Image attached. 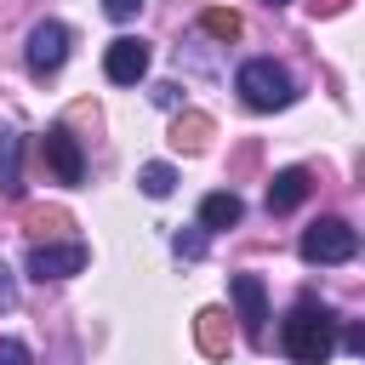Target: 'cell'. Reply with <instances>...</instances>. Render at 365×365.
<instances>
[{
  "instance_id": "6da1fadb",
  "label": "cell",
  "mask_w": 365,
  "mask_h": 365,
  "mask_svg": "<svg viewBox=\"0 0 365 365\" xmlns=\"http://www.w3.org/2000/svg\"><path fill=\"white\" fill-rule=\"evenodd\" d=\"M279 342H285V354H291L297 365H325V359L336 354V319H331V308H319L314 297H302V302L285 314Z\"/></svg>"
},
{
  "instance_id": "7a4b0ae2",
  "label": "cell",
  "mask_w": 365,
  "mask_h": 365,
  "mask_svg": "<svg viewBox=\"0 0 365 365\" xmlns=\"http://www.w3.org/2000/svg\"><path fill=\"white\" fill-rule=\"evenodd\" d=\"M234 91H240V103L257 108V114H274V108H291V103H297V86H291V74H285L274 57H251V63H240Z\"/></svg>"
},
{
  "instance_id": "3957f363",
  "label": "cell",
  "mask_w": 365,
  "mask_h": 365,
  "mask_svg": "<svg viewBox=\"0 0 365 365\" xmlns=\"http://www.w3.org/2000/svg\"><path fill=\"white\" fill-rule=\"evenodd\" d=\"M354 251H359V234H354V222H348V217H319V222H308V228H302V240H297V257H302L308 268L354 262Z\"/></svg>"
},
{
  "instance_id": "277c9868",
  "label": "cell",
  "mask_w": 365,
  "mask_h": 365,
  "mask_svg": "<svg viewBox=\"0 0 365 365\" xmlns=\"http://www.w3.org/2000/svg\"><path fill=\"white\" fill-rule=\"evenodd\" d=\"M228 297H234V319H240L245 342L262 348L268 342V291H262V279L257 274H234L228 279Z\"/></svg>"
},
{
  "instance_id": "5b68a950",
  "label": "cell",
  "mask_w": 365,
  "mask_h": 365,
  "mask_svg": "<svg viewBox=\"0 0 365 365\" xmlns=\"http://www.w3.org/2000/svg\"><path fill=\"white\" fill-rule=\"evenodd\" d=\"M23 63H29L34 80H51V74L68 63V29H63L57 17L34 23V29H29V46H23Z\"/></svg>"
},
{
  "instance_id": "8992f818",
  "label": "cell",
  "mask_w": 365,
  "mask_h": 365,
  "mask_svg": "<svg viewBox=\"0 0 365 365\" xmlns=\"http://www.w3.org/2000/svg\"><path fill=\"white\" fill-rule=\"evenodd\" d=\"M91 262V251L80 245V240H68V245H57V240H46V245H34L29 251V279H68V274H80Z\"/></svg>"
},
{
  "instance_id": "52a82bcc",
  "label": "cell",
  "mask_w": 365,
  "mask_h": 365,
  "mask_svg": "<svg viewBox=\"0 0 365 365\" xmlns=\"http://www.w3.org/2000/svg\"><path fill=\"white\" fill-rule=\"evenodd\" d=\"M103 74H108L114 86H137V80L148 74V40H137V34L108 40V51H103Z\"/></svg>"
},
{
  "instance_id": "ba28073f",
  "label": "cell",
  "mask_w": 365,
  "mask_h": 365,
  "mask_svg": "<svg viewBox=\"0 0 365 365\" xmlns=\"http://www.w3.org/2000/svg\"><path fill=\"white\" fill-rule=\"evenodd\" d=\"M40 160L51 165L57 182H80V177H86V154H80V143H74L68 125H51V131L40 137Z\"/></svg>"
},
{
  "instance_id": "9c48e42d",
  "label": "cell",
  "mask_w": 365,
  "mask_h": 365,
  "mask_svg": "<svg viewBox=\"0 0 365 365\" xmlns=\"http://www.w3.org/2000/svg\"><path fill=\"white\" fill-rule=\"evenodd\" d=\"M308 188H314V177L302 171V165H285V171H274L268 177V217H285V211H297L302 200H308Z\"/></svg>"
},
{
  "instance_id": "30bf717a",
  "label": "cell",
  "mask_w": 365,
  "mask_h": 365,
  "mask_svg": "<svg viewBox=\"0 0 365 365\" xmlns=\"http://www.w3.org/2000/svg\"><path fill=\"white\" fill-rule=\"evenodd\" d=\"M228 319H234L228 308H200V314H194V342H200L205 359H222V354H228V336H234Z\"/></svg>"
},
{
  "instance_id": "8fae6325",
  "label": "cell",
  "mask_w": 365,
  "mask_h": 365,
  "mask_svg": "<svg viewBox=\"0 0 365 365\" xmlns=\"http://www.w3.org/2000/svg\"><path fill=\"white\" fill-rule=\"evenodd\" d=\"M240 217H245V205H240L234 188H217V194L200 200V228H205V234H222V228H234Z\"/></svg>"
},
{
  "instance_id": "7c38bea8",
  "label": "cell",
  "mask_w": 365,
  "mask_h": 365,
  "mask_svg": "<svg viewBox=\"0 0 365 365\" xmlns=\"http://www.w3.org/2000/svg\"><path fill=\"white\" fill-rule=\"evenodd\" d=\"M0 194L6 200L23 194V137L11 125H0Z\"/></svg>"
},
{
  "instance_id": "4fadbf2b",
  "label": "cell",
  "mask_w": 365,
  "mask_h": 365,
  "mask_svg": "<svg viewBox=\"0 0 365 365\" xmlns=\"http://www.w3.org/2000/svg\"><path fill=\"white\" fill-rule=\"evenodd\" d=\"M211 131H217V125H211V114H200V108H188V114L171 120V143L188 148V154H200V148L211 143Z\"/></svg>"
},
{
  "instance_id": "5bb4252c",
  "label": "cell",
  "mask_w": 365,
  "mask_h": 365,
  "mask_svg": "<svg viewBox=\"0 0 365 365\" xmlns=\"http://www.w3.org/2000/svg\"><path fill=\"white\" fill-rule=\"evenodd\" d=\"M23 222H29L34 245H46L51 234H63V228H68V211H63V205H29V211H23Z\"/></svg>"
},
{
  "instance_id": "9a60e30c",
  "label": "cell",
  "mask_w": 365,
  "mask_h": 365,
  "mask_svg": "<svg viewBox=\"0 0 365 365\" xmlns=\"http://www.w3.org/2000/svg\"><path fill=\"white\" fill-rule=\"evenodd\" d=\"M137 188H143V194H148V200H165V194H171V188H177V171H171V165H165V160H148V165H143V171H137Z\"/></svg>"
},
{
  "instance_id": "2e32d148",
  "label": "cell",
  "mask_w": 365,
  "mask_h": 365,
  "mask_svg": "<svg viewBox=\"0 0 365 365\" xmlns=\"http://www.w3.org/2000/svg\"><path fill=\"white\" fill-rule=\"evenodd\" d=\"M200 29H205L211 40H240V29H245V23H240V11H222V6H205V11H200Z\"/></svg>"
},
{
  "instance_id": "e0dca14e",
  "label": "cell",
  "mask_w": 365,
  "mask_h": 365,
  "mask_svg": "<svg viewBox=\"0 0 365 365\" xmlns=\"http://www.w3.org/2000/svg\"><path fill=\"white\" fill-rule=\"evenodd\" d=\"M171 251H177L182 262H200V257H205V228H177V234H171Z\"/></svg>"
},
{
  "instance_id": "ac0fdd59",
  "label": "cell",
  "mask_w": 365,
  "mask_h": 365,
  "mask_svg": "<svg viewBox=\"0 0 365 365\" xmlns=\"http://www.w3.org/2000/svg\"><path fill=\"white\" fill-rule=\"evenodd\" d=\"M0 365H29V342H17V336H0Z\"/></svg>"
},
{
  "instance_id": "d6986e66",
  "label": "cell",
  "mask_w": 365,
  "mask_h": 365,
  "mask_svg": "<svg viewBox=\"0 0 365 365\" xmlns=\"http://www.w3.org/2000/svg\"><path fill=\"white\" fill-rule=\"evenodd\" d=\"M103 11H108L114 23H131V17L143 11V0H103Z\"/></svg>"
},
{
  "instance_id": "ffe728a7",
  "label": "cell",
  "mask_w": 365,
  "mask_h": 365,
  "mask_svg": "<svg viewBox=\"0 0 365 365\" xmlns=\"http://www.w3.org/2000/svg\"><path fill=\"white\" fill-rule=\"evenodd\" d=\"M17 308V279H11V268L0 262V314H11Z\"/></svg>"
},
{
  "instance_id": "44dd1931",
  "label": "cell",
  "mask_w": 365,
  "mask_h": 365,
  "mask_svg": "<svg viewBox=\"0 0 365 365\" xmlns=\"http://www.w3.org/2000/svg\"><path fill=\"white\" fill-rule=\"evenodd\" d=\"M177 97H182V91H177L171 80H165V86H154V103H160V108H177Z\"/></svg>"
},
{
  "instance_id": "7402d4cb",
  "label": "cell",
  "mask_w": 365,
  "mask_h": 365,
  "mask_svg": "<svg viewBox=\"0 0 365 365\" xmlns=\"http://www.w3.org/2000/svg\"><path fill=\"white\" fill-rule=\"evenodd\" d=\"M314 11H325V17H336V11H348V0H308Z\"/></svg>"
},
{
  "instance_id": "603a6c76",
  "label": "cell",
  "mask_w": 365,
  "mask_h": 365,
  "mask_svg": "<svg viewBox=\"0 0 365 365\" xmlns=\"http://www.w3.org/2000/svg\"><path fill=\"white\" fill-rule=\"evenodd\" d=\"M268 6H285V0H268Z\"/></svg>"
}]
</instances>
